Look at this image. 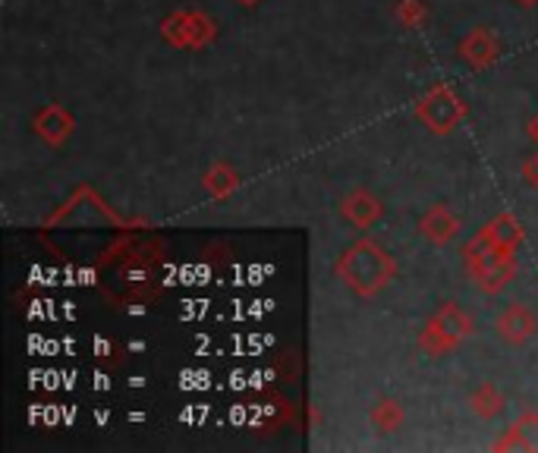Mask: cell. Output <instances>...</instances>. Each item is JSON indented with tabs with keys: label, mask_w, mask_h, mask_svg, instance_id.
<instances>
[]
</instances>
